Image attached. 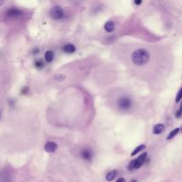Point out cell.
I'll use <instances>...</instances> for the list:
<instances>
[{"label": "cell", "instance_id": "6da1fadb", "mask_svg": "<svg viewBox=\"0 0 182 182\" xmlns=\"http://www.w3.org/2000/svg\"><path fill=\"white\" fill-rule=\"evenodd\" d=\"M150 59V54L146 49H138L132 54V60L137 66L145 65Z\"/></svg>", "mask_w": 182, "mask_h": 182}, {"label": "cell", "instance_id": "7a4b0ae2", "mask_svg": "<svg viewBox=\"0 0 182 182\" xmlns=\"http://www.w3.org/2000/svg\"><path fill=\"white\" fill-rule=\"evenodd\" d=\"M147 154L146 152L141 154L138 158L135 159V160H132V161L130 163L129 165H128V169H129L130 170H136V169L141 168V166L145 164V162H146V160H147Z\"/></svg>", "mask_w": 182, "mask_h": 182}, {"label": "cell", "instance_id": "3957f363", "mask_svg": "<svg viewBox=\"0 0 182 182\" xmlns=\"http://www.w3.org/2000/svg\"><path fill=\"white\" fill-rule=\"evenodd\" d=\"M50 16L53 18V20H61L64 16V12L60 6H56L51 9Z\"/></svg>", "mask_w": 182, "mask_h": 182}, {"label": "cell", "instance_id": "277c9868", "mask_svg": "<svg viewBox=\"0 0 182 182\" xmlns=\"http://www.w3.org/2000/svg\"><path fill=\"white\" fill-rule=\"evenodd\" d=\"M117 105L121 109H123V110H127V109H129L130 108L132 107V100L130 99L129 97L124 96V97H121V98L118 100Z\"/></svg>", "mask_w": 182, "mask_h": 182}, {"label": "cell", "instance_id": "5b68a950", "mask_svg": "<svg viewBox=\"0 0 182 182\" xmlns=\"http://www.w3.org/2000/svg\"><path fill=\"white\" fill-rule=\"evenodd\" d=\"M57 147H58V146H57V144L55 142L49 141V142H47L46 144L45 145V150L48 153H53L56 151Z\"/></svg>", "mask_w": 182, "mask_h": 182}, {"label": "cell", "instance_id": "8992f818", "mask_svg": "<svg viewBox=\"0 0 182 182\" xmlns=\"http://www.w3.org/2000/svg\"><path fill=\"white\" fill-rule=\"evenodd\" d=\"M22 14V12H21L19 9H16V8H11L6 12V15L10 18L20 17Z\"/></svg>", "mask_w": 182, "mask_h": 182}, {"label": "cell", "instance_id": "52a82bcc", "mask_svg": "<svg viewBox=\"0 0 182 182\" xmlns=\"http://www.w3.org/2000/svg\"><path fill=\"white\" fill-rule=\"evenodd\" d=\"M81 156L86 161H91L93 158V152L88 148H84L81 151Z\"/></svg>", "mask_w": 182, "mask_h": 182}, {"label": "cell", "instance_id": "ba28073f", "mask_svg": "<svg viewBox=\"0 0 182 182\" xmlns=\"http://www.w3.org/2000/svg\"><path fill=\"white\" fill-rule=\"evenodd\" d=\"M11 181V175L8 171L3 170L0 172V182H10Z\"/></svg>", "mask_w": 182, "mask_h": 182}, {"label": "cell", "instance_id": "9c48e42d", "mask_svg": "<svg viewBox=\"0 0 182 182\" xmlns=\"http://www.w3.org/2000/svg\"><path fill=\"white\" fill-rule=\"evenodd\" d=\"M164 131H165V124L157 123L153 128V133L156 134V135H158V134H161Z\"/></svg>", "mask_w": 182, "mask_h": 182}, {"label": "cell", "instance_id": "30bf717a", "mask_svg": "<svg viewBox=\"0 0 182 182\" xmlns=\"http://www.w3.org/2000/svg\"><path fill=\"white\" fill-rule=\"evenodd\" d=\"M62 50L63 52L66 53H73L76 52V46L72 44H67L65 45L64 46L62 47Z\"/></svg>", "mask_w": 182, "mask_h": 182}, {"label": "cell", "instance_id": "8fae6325", "mask_svg": "<svg viewBox=\"0 0 182 182\" xmlns=\"http://www.w3.org/2000/svg\"><path fill=\"white\" fill-rule=\"evenodd\" d=\"M117 175V171L116 170H110L109 172H108L106 175V180L108 181H112Z\"/></svg>", "mask_w": 182, "mask_h": 182}, {"label": "cell", "instance_id": "7c38bea8", "mask_svg": "<svg viewBox=\"0 0 182 182\" xmlns=\"http://www.w3.org/2000/svg\"><path fill=\"white\" fill-rule=\"evenodd\" d=\"M53 58H54V54H53L52 51H47V52H46V53H45V60H46V61L47 63L52 62Z\"/></svg>", "mask_w": 182, "mask_h": 182}, {"label": "cell", "instance_id": "4fadbf2b", "mask_svg": "<svg viewBox=\"0 0 182 182\" xmlns=\"http://www.w3.org/2000/svg\"><path fill=\"white\" fill-rule=\"evenodd\" d=\"M104 29L106 30L107 32L110 33V32H113L115 30V23L113 22H108L105 26H104Z\"/></svg>", "mask_w": 182, "mask_h": 182}, {"label": "cell", "instance_id": "5bb4252c", "mask_svg": "<svg viewBox=\"0 0 182 182\" xmlns=\"http://www.w3.org/2000/svg\"><path fill=\"white\" fill-rule=\"evenodd\" d=\"M146 148V146L145 145H140V146H138V147H136L135 149L132 152L131 154V156H135L137 155L139 152H141V150H143V149H145Z\"/></svg>", "mask_w": 182, "mask_h": 182}, {"label": "cell", "instance_id": "9a60e30c", "mask_svg": "<svg viewBox=\"0 0 182 182\" xmlns=\"http://www.w3.org/2000/svg\"><path fill=\"white\" fill-rule=\"evenodd\" d=\"M179 132H180V128H176V129L172 130V131L170 132V135L167 137V140H171L172 138H174V137L179 133Z\"/></svg>", "mask_w": 182, "mask_h": 182}, {"label": "cell", "instance_id": "2e32d148", "mask_svg": "<svg viewBox=\"0 0 182 182\" xmlns=\"http://www.w3.org/2000/svg\"><path fill=\"white\" fill-rule=\"evenodd\" d=\"M35 66L37 69H42L44 67V63H43V61H42L41 60H37L35 62Z\"/></svg>", "mask_w": 182, "mask_h": 182}, {"label": "cell", "instance_id": "e0dca14e", "mask_svg": "<svg viewBox=\"0 0 182 182\" xmlns=\"http://www.w3.org/2000/svg\"><path fill=\"white\" fill-rule=\"evenodd\" d=\"M182 99V88H180V90L179 91V93L177 94L176 97V102H180V100Z\"/></svg>", "mask_w": 182, "mask_h": 182}, {"label": "cell", "instance_id": "ac0fdd59", "mask_svg": "<svg viewBox=\"0 0 182 182\" xmlns=\"http://www.w3.org/2000/svg\"><path fill=\"white\" fill-rule=\"evenodd\" d=\"M182 115V112L180 110H179V111L176 112V117H181Z\"/></svg>", "mask_w": 182, "mask_h": 182}, {"label": "cell", "instance_id": "d6986e66", "mask_svg": "<svg viewBox=\"0 0 182 182\" xmlns=\"http://www.w3.org/2000/svg\"><path fill=\"white\" fill-rule=\"evenodd\" d=\"M117 182H125V180L123 179V178H119Z\"/></svg>", "mask_w": 182, "mask_h": 182}, {"label": "cell", "instance_id": "ffe728a7", "mask_svg": "<svg viewBox=\"0 0 182 182\" xmlns=\"http://www.w3.org/2000/svg\"><path fill=\"white\" fill-rule=\"evenodd\" d=\"M141 3H142L141 0H140V1H134V4H136V5H141Z\"/></svg>", "mask_w": 182, "mask_h": 182}, {"label": "cell", "instance_id": "44dd1931", "mask_svg": "<svg viewBox=\"0 0 182 182\" xmlns=\"http://www.w3.org/2000/svg\"><path fill=\"white\" fill-rule=\"evenodd\" d=\"M4 4V1H2V0H0V6H2Z\"/></svg>", "mask_w": 182, "mask_h": 182}, {"label": "cell", "instance_id": "7402d4cb", "mask_svg": "<svg viewBox=\"0 0 182 182\" xmlns=\"http://www.w3.org/2000/svg\"><path fill=\"white\" fill-rule=\"evenodd\" d=\"M180 111L182 112V102L180 103Z\"/></svg>", "mask_w": 182, "mask_h": 182}, {"label": "cell", "instance_id": "603a6c76", "mask_svg": "<svg viewBox=\"0 0 182 182\" xmlns=\"http://www.w3.org/2000/svg\"><path fill=\"white\" fill-rule=\"evenodd\" d=\"M131 182H137V180H132Z\"/></svg>", "mask_w": 182, "mask_h": 182}]
</instances>
